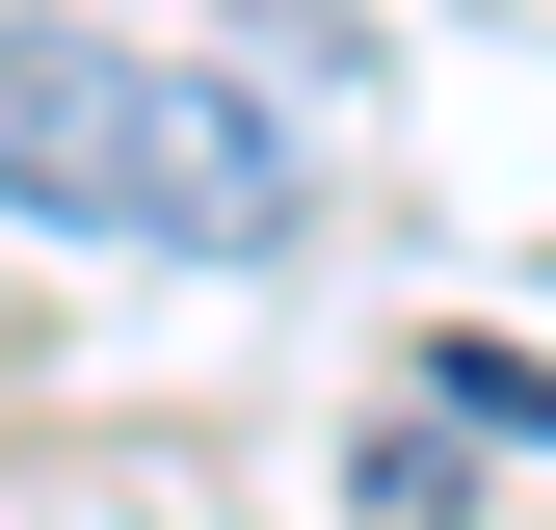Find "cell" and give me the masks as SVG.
<instances>
[{
    "instance_id": "6da1fadb",
    "label": "cell",
    "mask_w": 556,
    "mask_h": 530,
    "mask_svg": "<svg viewBox=\"0 0 556 530\" xmlns=\"http://www.w3.org/2000/svg\"><path fill=\"white\" fill-rule=\"evenodd\" d=\"M132 132H160V80H132V53L0 27V186H27V213H106V239H132Z\"/></svg>"
},
{
    "instance_id": "7a4b0ae2",
    "label": "cell",
    "mask_w": 556,
    "mask_h": 530,
    "mask_svg": "<svg viewBox=\"0 0 556 530\" xmlns=\"http://www.w3.org/2000/svg\"><path fill=\"white\" fill-rule=\"evenodd\" d=\"M132 239H186V265H265V239H292V132H265L239 80H160V132H132Z\"/></svg>"
}]
</instances>
